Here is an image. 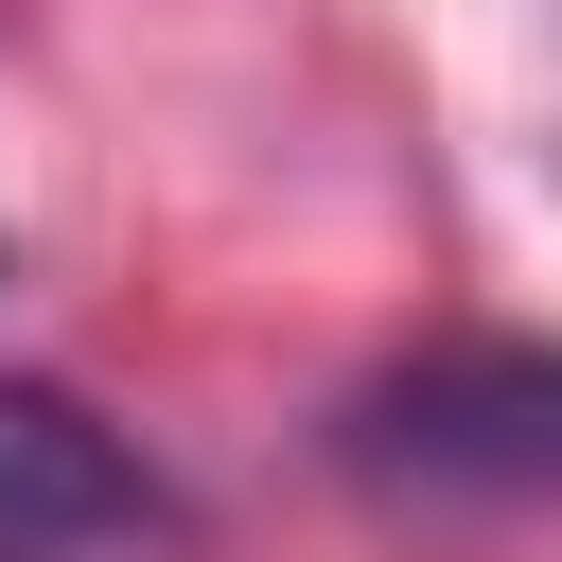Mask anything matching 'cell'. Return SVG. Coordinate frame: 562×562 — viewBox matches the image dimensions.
<instances>
[{
  "label": "cell",
  "mask_w": 562,
  "mask_h": 562,
  "mask_svg": "<svg viewBox=\"0 0 562 562\" xmlns=\"http://www.w3.org/2000/svg\"><path fill=\"white\" fill-rule=\"evenodd\" d=\"M386 509H562V334H439L334 404Z\"/></svg>",
  "instance_id": "1"
},
{
  "label": "cell",
  "mask_w": 562,
  "mask_h": 562,
  "mask_svg": "<svg viewBox=\"0 0 562 562\" xmlns=\"http://www.w3.org/2000/svg\"><path fill=\"white\" fill-rule=\"evenodd\" d=\"M158 527H176V492H158L70 386L0 369V562H123V544H158Z\"/></svg>",
  "instance_id": "2"
}]
</instances>
